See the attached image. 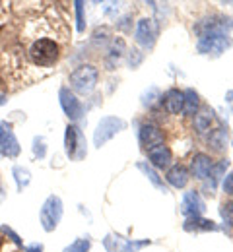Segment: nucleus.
<instances>
[{
	"instance_id": "39448f33",
	"label": "nucleus",
	"mask_w": 233,
	"mask_h": 252,
	"mask_svg": "<svg viewBox=\"0 0 233 252\" xmlns=\"http://www.w3.org/2000/svg\"><path fill=\"white\" fill-rule=\"evenodd\" d=\"M232 45V39L228 35H202L199 39V51L206 53V55H210V53L220 55Z\"/></svg>"
},
{
	"instance_id": "4468645a",
	"label": "nucleus",
	"mask_w": 233,
	"mask_h": 252,
	"mask_svg": "<svg viewBox=\"0 0 233 252\" xmlns=\"http://www.w3.org/2000/svg\"><path fill=\"white\" fill-rule=\"evenodd\" d=\"M167 183L171 185V187H175V189H183V187H187V183H189V171H187V167H183V165H173L169 171H167Z\"/></svg>"
},
{
	"instance_id": "a211bd4d",
	"label": "nucleus",
	"mask_w": 233,
	"mask_h": 252,
	"mask_svg": "<svg viewBox=\"0 0 233 252\" xmlns=\"http://www.w3.org/2000/svg\"><path fill=\"white\" fill-rule=\"evenodd\" d=\"M210 146L216 150V152H222L226 148V142H228V134L224 128H216L212 134H210Z\"/></svg>"
},
{
	"instance_id": "0eeeda50",
	"label": "nucleus",
	"mask_w": 233,
	"mask_h": 252,
	"mask_svg": "<svg viewBox=\"0 0 233 252\" xmlns=\"http://www.w3.org/2000/svg\"><path fill=\"white\" fill-rule=\"evenodd\" d=\"M67 154L72 159H82L86 154V146H84V136L76 126H68L67 128Z\"/></svg>"
},
{
	"instance_id": "aec40b11",
	"label": "nucleus",
	"mask_w": 233,
	"mask_h": 252,
	"mask_svg": "<svg viewBox=\"0 0 233 252\" xmlns=\"http://www.w3.org/2000/svg\"><path fill=\"white\" fill-rule=\"evenodd\" d=\"M138 169H140V171H144V173L148 175V179H150V181H152V183H154V185H156L158 189H162V190H164V192H166V187H164V183L160 181V177H158V173H156V171H154L152 167H148L146 163H138Z\"/></svg>"
},
{
	"instance_id": "f3484780",
	"label": "nucleus",
	"mask_w": 233,
	"mask_h": 252,
	"mask_svg": "<svg viewBox=\"0 0 233 252\" xmlns=\"http://www.w3.org/2000/svg\"><path fill=\"white\" fill-rule=\"evenodd\" d=\"M185 94V103H183V113L185 115H189V117H193V115H197V111H199V94L195 92V90H187V92H183Z\"/></svg>"
},
{
	"instance_id": "4be33fe9",
	"label": "nucleus",
	"mask_w": 233,
	"mask_h": 252,
	"mask_svg": "<svg viewBox=\"0 0 233 252\" xmlns=\"http://www.w3.org/2000/svg\"><path fill=\"white\" fill-rule=\"evenodd\" d=\"M14 175H16V181H18V189H24V187H28L30 185V171H26V169H22V167H16L14 169Z\"/></svg>"
},
{
	"instance_id": "7ed1b4c3",
	"label": "nucleus",
	"mask_w": 233,
	"mask_h": 252,
	"mask_svg": "<svg viewBox=\"0 0 233 252\" xmlns=\"http://www.w3.org/2000/svg\"><path fill=\"white\" fill-rule=\"evenodd\" d=\"M63 218V202L59 196H49L41 208V225L45 231H55Z\"/></svg>"
},
{
	"instance_id": "f257e3e1",
	"label": "nucleus",
	"mask_w": 233,
	"mask_h": 252,
	"mask_svg": "<svg viewBox=\"0 0 233 252\" xmlns=\"http://www.w3.org/2000/svg\"><path fill=\"white\" fill-rule=\"evenodd\" d=\"M30 61L35 66H41V68H47V66H53V64L59 61L61 57V47L55 39L51 37H39L35 39L33 43L30 45Z\"/></svg>"
},
{
	"instance_id": "bb28decb",
	"label": "nucleus",
	"mask_w": 233,
	"mask_h": 252,
	"mask_svg": "<svg viewBox=\"0 0 233 252\" xmlns=\"http://www.w3.org/2000/svg\"><path fill=\"white\" fill-rule=\"evenodd\" d=\"M41 251H43L41 245H33V247H28V249H26V252H41Z\"/></svg>"
},
{
	"instance_id": "9b49d317",
	"label": "nucleus",
	"mask_w": 233,
	"mask_h": 252,
	"mask_svg": "<svg viewBox=\"0 0 233 252\" xmlns=\"http://www.w3.org/2000/svg\"><path fill=\"white\" fill-rule=\"evenodd\" d=\"M59 95H61V105H63L65 113L68 115V119L78 121V119L82 117V103L76 99V95L70 94V90H68V88H63Z\"/></svg>"
},
{
	"instance_id": "dca6fc26",
	"label": "nucleus",
	"mask_w": 233,
	"mask_h": 252,
	"mask_svg": "<svg viewBox=\"0 0 233 252\" xmlns=\"http://www.w3.org/2000/svg\"><path fill=\"white\" fill-rule=\"evenodd\" d=\"M218 225L204 218H189L185 223V231H216Z\"/></svg>"
},
{
	"instance_id": "5701e85b",
	"label": "nucleus",
	"mask_w": 233,
	"mask_h": 252,
	"mask_svg": "<svg viewBox=\"0 0 233 252\" xmlns=\"http://www.w3.org/2000/svg\"><path fill=\"white\" fill-rule=\"evenodd\" d=\"M90 251V241L88 239H78L70 247L65 249V252H88Z\"/></svg>"
},
{
	"instance_id": "b1692460",
	"label": "nucleus",
	"mask_w": 233,
	"mask_h": 252,
	"mask_svg": "<svg viewBox=\"0 0 233 252\" xmlns=\"http://www.w3.org/2000/svg\"><path fill=\"white\" fill-rule=\"evenodd\" d=\"M220 214H222V218L228 221L230 225L233 227V200L232 202H226V204H222V208H220Z\"/></svg>"
},
{
	"instance_id": "f03ea898",
	"label": "nucleus",
	"mask_w": 233,
	"mask_h": 252,
	"mask_svg": "<svg viewBox=\"0 0 233 252\" xmlns=\"http://www.w3.org/2000/svg\"><path fill=\"white\" fill-rule=\"evenodd\" d=\"M98 80H100V72L92 64L80 66V68H76L70 74V86H72V90L82 95L92 94L96 90V86H98Z\"/></svg>"
},
{
	"instance_id": "cd10ccee",
	"label": "nucleus",
	"mask_w": 233,
	"mask_h": 252,
	"mask_svg": "<svg viewBox=\"0 0 233 252\" xmlns=\"http://www.w3.org/2000/svg\"><path fill=\"white\" fill-rule=\"evenodd\" d=\"M0 249H2V237H0Z\"/></svg>"
},
{
	"instance_id": "423d86ee",
	"label": "nucleus",
	"mask_w": 233,
	"mask_h": 252,
	"mask_svg": "<svg viewBox=\"0 0 233 252\" xmlns=\"http://www.w3.org/2000/svg\"><path fill=\"white\" fill-rule=\"evenodd\" d=\"M138 45H142L144 49H152L154 43H156V37H158V26L154 20L150 18H142L136 26V33H134Z\"/></svg>"
},
{
	"instance_id": "1a4fd4ad",
	"label": "nucleus",
	"mask_w": 233,
	"mask_h": 252,
	"mask_svg": "<svg viewBox=\"0 0 233 252\" xmlns=\"http://www.w3.org/2000/svg\"><path fill=\"white\" fill-rule=\"evenodd\" d=\"M140 144L146 150L164 144V132H162V128L158 125H154V123L142 125V128H140Z\"/></svg>"
},
{
	"instance_id": "2eb2a0df",
	"label": "nucleus",
	"mask_w": 233,
	"mask_h": 252,
	"mask_svg": "<svg viewBox=\"0 0 233 252\" xmlns=\"http://www.w3.org/2000/svg\"><path fill=\"white\" fill-rule=\"evenodd\" d=\"M191 169H193L197 179H206L210 175V171H212V159L208 158L206 154H197L191 161Z\"/></svg>"
},
{
	"instance_id": "9d476101",
	"label": "nucleus",
	"mask_w": 233,
	"mask_h": 252,
	"mask_svg": "<svg viewBox=\"0 0 233 252\" xmlns=\"http://www.w3.org/2000/svg\"><path fill=\"white\" fill-rule=\"evenodd\" d=\"M204 210H206V208H204V202H202V198L199 196V192L191 190V192H187V194L183 196L181 212H183L185 216H189V218H200V214H202Z\"/></svg>"
},
{
	"instance_id": "393cba45",
	"label": "nucleus",
	"mask_w": 233,
	"mask_h": 252,
	"mask_svg": "<svg viewBox=\"0 0 233 252\" xmlns=\"http://www.w3.org/2000/svg\"><path fill=\"white\" fill-rule=\"evenodd\" d=\"M82 2H76V12H78V30L84 32V16H82Z\"/></svg>"
},
{
	"instance_id": "412c9836",
	"label": "nucleus",
	"mask_w": 233,
	"mask_h": 252,
	"mask_svg": "<svg viewBox=\"0 0 233 252\" xmlns=\"http://www.w3.org/2000/svg\"><path fill=\"white\" fill-rule=\"evenodd\" d=\"M228 167H230V161H228V159H224V161H220L218 165H212V171H210V177H212V183H214V185L218 183V179L222 177V173H224V171H226Z\"/></svg>"
},
{
	"instance_id": "6ab92c4d",
	"label": "nucleus",
	"mask_w": 233,
	"mask_h": 252,
	"mask_svg": "<svg viewBox=\"0 0 233 252\" xmlns=\"http://www.w3.org/2000/svg\"><path fill=\"white\" fill-rule=\"evenodd\" d=\"M212 121H214V113L210 109H204V111H200L199 115L195 117V126H197L199 132H206L210 128Z\"/></svg>"
},
{
	"instance_id": "6e6552de",
	"label": "nucleus",
	"mask_w": 233,
	"mask_h": 252,
	"mask_svg": "<svg viewBox=\"0 0 233 252\" xmlns=\"http://www.w3.org/2000/svg\"><path fill=\"white\" fill-rule=\"evenodd\" d=\"M0 154L6 158H16L20 154L18 140H16L12 128L6 123H0Z\"/></svg>"
},
{
	"instance_id": "f8f14e48",
	"label": "nucleus",
	"mask_w": 233,
	"mask_h": 252,
	"mask_svg": "<svg viewBox=\"0 0 233 252\" xmlns=\"http://www.w3.org/2000/svg\"><path fill=\"white\" fill-rule=\"evenodd\" d=\"M148 158L152 161L154 167L158 169H166L171 163V150L167 148L166 144H160V146H154L148 150Z\"/></svg>"
},
{
	"instance_id": "a878e982",
	"label": "nucleus",
	"mask_w": 233,
	"mask_h": 252,
	"mask_svg": "<svg viewBox=\"0 0 233 252\" xmlns=\"http://www.w3.org/2000/svg\"><path fill=\"white\" fill-rule=\"evenodd\" d=\"M224 190H226V194L233 196V173L226 177V181H224Z\"/></svg>"
},
{
	"instance_id": "20e7f679",
	"label": "nucleus",
	"mask_w": 233,
	"mask_h": 252,
	"mask_svg": "<svg viewBox=\"0 0 233 252\" xmlns=\"http://www.w3.org/2000/svg\"><path fill=\"white\" fill-rule=\"evenodd\" d=\"M125 126H127V123H125L123 119H117V117H105V119H101L100 126H98V130H96V134H94L96 146L101 148L103 144H107V142H109L117 132H121Z\"/></svg>"
},
{
	"instance_id": "ddd939ff",
	"label": "nucleus",
	"mask_w": 233,
	"mask_h": 252,
	"mask_svg": "<svg viewBox=\"0 0 233 252\" xmlns=\"http://www.w3.org/2000/svg\"><path fill=\"white\" fill-rule=\"evenodd\" d=\"M183 103H185V94L179 90H169L164 97V107L169 115H179L183 113Z\"/></svg>"
}]
</instances>
